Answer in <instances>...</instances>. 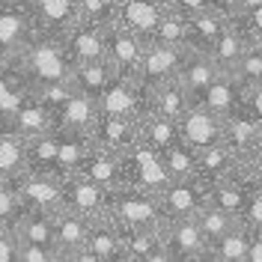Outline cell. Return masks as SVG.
<instances>
[{
  "label": "cell",
  "instance_id": "14",
  "mask_svg": "<svg viewBox=\"0 0 262 262\" xmlns=\"http://www.w3.org/2000/svg\"><path fill=\"white\" fill-rule=\"evenodd\" d=\"M93 146L107 149L114 155H125L131 146H137L143 137H140V119H125V116H96V125H93Z\"/></svg>",
  "mask_w": 262,
  "mask_h": 262
},
{
  "label": "cell",
  "instance_id": "47",
  "mask_svg": "<svg viewBox=\"0 0 262 262\" xmlns=\"http://www.w3.org/2000/svg\"><path fill=\"white\" fill-rule=\"evenodd\" d=\"M176 12L182 15H196V12H206V9H221V0H176V6H173ZM224 12V9H221ZM227 15V12H224Z\"/></svg>",
  "mask_w": 262,
  "mask_h": 262
},
{
  "label": "cell",
  "instance_id": "45",
  "mask_svg": "<svg viewBox=\"0 0 262 262\" xmlns=\"http://www.w3.org/2000/svg\"><path fill=\"white\" fill-rule=\"evenodd\" d=\"M18 262H60V253L51 250V247L18 242Z\"/></svg>",
  "mask_w": 262,
  "mask_h": 262
},
{
  "label": "cell",
  "instance_id": "46",
  "mask_svg": "<svg viewBox=\"0 0 262 262\" xmlns=\"http://www.w3.org/2000/svg\"><path fill=\"white\" fill-rule=\"evenodd\" d=\"M0 262H18V235H15V229L0 227Z\"/></svg>",
  "mask_w": 262,
  "mask_h": 262
},
{
  "label": "cell",
  "instance_id": "42",
  "mask_svg": "<svg viewBox=\"0 0 262 262\" xmlns=\"http://www.w3.org/2000/svg\"><path fill=\"white\" fill-rule=\"evenodd\" d=\"M116 3L119 0H78V15L98 27H107L111 21H116Z\"/></svg>",
  "mask_w": 262,
  "mask_h": 262
},
{
  "label": "cell",
  "instance_id": "32",
  "mask_svg": "<svg viewBox=\"0 0 262 262\" xmlns=\"http://www.w3.org/2000/svg\"><path fill=\"white\" fill-rule=\"evenodd\" d=\"M245 51H247V39L242 36V30L229 21L227 30L214 39V45H212L209 54H212V60L217 63L221 72H229V75H232V69H235V63L242 60V54H245Z\"/></svg>",
  "mask_w": 262,
  "mask_h": 262
},
{
  "label": "cell",
  "instance_id": "10",
  "mask_svg": "<svg viewBox=\"0 0 262 262\" xmlns=\"http://www.w3.org/2000/svg\"><path fill=\"white\" fill-rule=\"evenodd\" d=\"M96 104H98V114H104V116L143 119L149 114V96L137 86V81L119 78V75L111 81V86L101 93V98H98Z\"/></svg>",
  "mask_w": 262,
  "mask_h": 262
},
{
  "label": "cell",
  "instance_id": "39",
  "mask_svg": "<svg viewBox=\"0 0 262 262\" xmlns=\"http://www.w3.org/2000/svg\"><path fill=\"white\" fill-rule=\"evenodd\" d=\"M196 224H200V229H203V235H206V242H209V247L217 242V238H224L229 229L235 227L238 221L232 217V214H227L224 209H214V206H206L203 212L196 214Z\"/></svg>",
  "mask_w": 262,
  "mask_h": 262
},
{
  "label": "cell",
  "instance_id": "26",
  "mask_svg": "<svg viewBox=\"0 0 262 262\" xmlns=\"http://www.w3.org/2000/svg\"><path fill=\"white\" fill-rule=\"evenodd\" d=\"M191 104H194L191 93H188V90L182 86V81L176 78V81L164 83L161 90H155V93L149 96V114H161V116H167V119H176V122H179Z\"/></svg>",
  "mask_w": 262,
  "mask_h": 262
},
{
  "label": "cell",
  "instance_id": "38",
  "mask_svg": "<svg viewBox=\"0 0 262 262\" xmlns=\"http://www.w3.org/2000/svg\"><path fill=\"white\" fill-rule=\"evenodd\" d=\"M161 245H164L161 229H122V250L134 262H143L152 250H158Z\"/></svg>",
  "mask_w": 262,
  "mask_h": 262
},
{
  "label": "cell",
  "instance_id": "16",
  "mask_svg": "<svg viewBox=\"0 0 262 262\" xmlns=\"http://www.w3.org/2000/svg\"><path fill=\"white\" fill-rule=\"evenodd\" d=\"M33 39H36V30H33V18L27 12V6L21 0L0 6V48L12 57V54L30 48Z\"/></svg>",
  "mask_w": 262,
  "mask_h": 262
},
{
  "label": "cell",
  "instance_id": "22",
  "mask_svg": "<svg viewBox=\"0 0 262 262\" xmlns=\"http://www.w3.org/2000/svg\"><path fill=\"white\" fill-rule=\"evenodd\" d=\"M78 173L86 176L90 182L101 185V188H107V191H114V188L122 185V161H119V155L107 152V149H98V146H93L86 152V158L78 167Z\"/></svg>",
  "mask_w": 262,
  "mask_h": 262
},
{
  "label": "cell",
  "instance_id": "13",
  "mask_svg": "<svg viewBox=\"0 0 262 262\" xmlns=\"http://www.w3.org/2000/svg\"><path fill=\"white\" fill-rule=\"evenodd\" d=\"M161 235H164V247L173 253L176 262L196 259V256L209 253V242H206L203 229L196 224V217H173V221H164Z\"/></svg>",
  "mask_w": 262,
  "mask_h": 262
},
{
  "label": "cell",
  "instance_id": "55",
  "mask_svg": "<svg viewBox=\"0 0 262 262\" xmlns=\"http://www.w3.org/2000/svg\"><path fill=\"white\" fill-rule=\"evenodd\" d=\"M185 262H212V259H209V253H203V256H196V259H185Z\"/></svg>",
  "mask_w": 262,
  "mask_h": 262
},
{
  "label": "cell",
  "instance_id": "15",
  "mask_svg": "<svg viewBox=\"0 0 262 262\" xmlns=\"http://www.w3.org/2000/svg\"><path fill=\"white\" fill-rule=\"evenodd\" d=\"M164 15H167V6L161 0H119L116 3V21L134 36H140L146 45L152 42Z\"/></svg>",
  "mask_w": 262,
  "mask_h": 262
},
{
  "label": "cell",
  "instance_id": "36",
  "mask_svg": "<svg viewBox=\"0 0 262 262\" xmlns=\"http://www.w3.org/2000/svg\"><path fill=\"white\" fill-rule=\"evenodd\" d=\"M161 161L170 173V182H185V179H196V152L188 143H173L170 149L161 152Z\"/></svg>",
  "mask_w": 262,
  "mask_h": 262
},
{
  "label": "cell",
  "instance_id": "4",
  "mask_svg": "<svg viewBox=\"0 0 262 262\" xmlns=\"http://www.w3.org/2000/svg\"><path fill=\"white\" fill-rule=\"evenodd\" d=\"M188 54H191L188 48H176V45H158V42L146 45L143 60H140V72H137V86L146 96H152L164 83L176 81Z\"/></svg>",
  "mask_w": 262,
  "mask_h": 262
},
{
  "label": "cell",
  "instance_id": "56",
  "mask_svg": "<svg viewBox=\"0 0 262 262\" xmlns=\"http://www.w3.org/2000/svg\"><path fill=\"white\" fill-rule=\"evenodd\" d=\"M6 60H9V54H6V51H3V48H0V66H3V63H6Z\"/></svg>",
  "mask_w": 262,
  "mask_h": 262
},
{
  "label": "cell",
  "instance_id": "33",
  "mask_svg": "<svg viewBox=\"0 0 262 262\" xmlns=\"http://www.w3.org/2000/svg\"><path fill=\"white\" fill-rule=\"evenodd\" d=\"M247 250H250V229L238 221L224 238H217L209 247V259L212 262H247Z\"/></svg>",
  "mask_w": 262,
  "mask_h": 262
},
{
  "label": "cell",
  "instance_id": "24",
  "mask_svg": "<svg viewBox=\"0 0 262 262\" xmlns=\"http://www.w3.org/2000/svg\"><path fill=\"white\" fill-rule=\"evenodd\" d=\"M217 75H221V69H217V63L212 60L209 51H191L185 66H182V72H179V81L191 93V98H196Z\"/></svg>",
  "mask_w": 262,
  "mask_h": 262
},
{
  "label": "cell",
  "instance_id": "35",
  "mask_svg": "<svg viewBox=\"0 0 262 262\" xmlns=\"http://www.w3.org/2000/svg\"><path fill=\"white\" fill-rule=\"evenodd\" d=\"M57 140H60V164H63L66 176L78 173L86 152L93 149V134H86V131H57Z\"/></svg>",
  "mask_w": 262,
  "mask_h": 262
},
{
  "label": "cell",
  "instance_id": "48",
  "mask_svg": "<svg viewBox=\"0 0 262 262\" xmlns=\"http://www.w3.org/2000/svg\"><path fill=\"white\" fill-rule=\"evenodd\" d=\"M242 101H245V107L259 119V125H262V83L245 86V90H242Z\"/></svg>",
  "mask_w": 262,
  "mask_h": 262
},
{
  "label": "cell",
  "instance_id": "28",
  "mask_svg": "<svg viewBox=\"0 0 262 262\" xmlns=\"http://www.w3.org/2000/svg\"><path fill=\"white\" fill-rule=\"evenodd\" d=\"M232 170H238V158H235L224 143L196 152V179H200V182L212 185V182L229 176Z\"/></svg>",
  "mask_w": 262,
  "mask_h": 262
},
{
  "label": "cell",
  "instance_id": "50",
  "mask_svg": "<svg viewBox=\"0 0 262 262\" xmlns=\"http://www.w3.org/2000/svg\"><path fill=\"white\" fill-rule=\"evenodd\" d=\"M60 262H104V259H98V256L93 253V250H90V247H81V250L63 253V256H60Z\"/></svg>",
  "mask_w": 262,
  "mask_h": 262
},
{
  "label": "cell",
  "instance_id": "20",
  "mask_svg": "<svg viewBox=\"0 0 262 262\" xmlns=\"http://www.w3.org/2000/svg\"><path fill=\"white\" fill-rule=\"evenodd\" d=\"M3 128H12L15 134H21L24 140H30V137H39V134H45V131H54V116H51V111L42 104V98L33 93V96H27L21 101V107L9 116V122H6Z\"/></svg>",
  "mask_w": 262,
  "mask_h": 262
},
{
  "label": "cell",
  "instance_id": "52",
  "mask_svg": "<svg viewBox=\"0 0 262 262\" xmlns=\"http://www.w3.org/2000/svg\"><path fill=\"white\" fill-rule=\"evenodd\" d=\"M259 6H262V0H232V3H229V12L235 18V15L250 12V9H259ZM232 18H229V21H232Z\"/></svg>",
  "mask_w": 262,
  "mask_h": 262
},
{
  "label": "cell",
  "instance_id": "3",
  "mask_svg": "<svg viewBox=\"0 0 262 262\" xmlns=\"http://www.w3.org/2000/svg\"><path fill=\"white\" fill-rule=\"evenodd\" d=\"M111 217L122 229H161L164 227L158 196L146 194V191H134V188H114Z\"/></svg>",
  "mask_w": 262,
  "mask_h": 262
},
{
  "label": "cell",
  "instance_id": "7",
  "mask_svg": "<svg viewBox=\"0 0 262 262\" xmlns=\"http://www.w3.org/2000/svg\"><path fill=\"white\" fill-rule=\"evenodd\" d=\"M224 146L238 158V164L250 161L262 146V125L259 119L245 107V101L224 116Z\"/></svg>",
  "mask_w": 262,
  "mask_h": 262
},
{
  "label": "cell",
  "instance_id": "57",
  "mask_svg": "<svg viewBox=\"0 0 262 262\" xmlns=\"http://www.w3.org/2000/svg\"><path fill=\"white\" fill-rule=\"evenodd\" d=\"M164 6H167V9H173V6H176V0H161Z\"/></svg>",
  "mask_w": 262,
  "mask_h": 262
},
{
  "label": "cell",
  "instance_id": "18",
  "mask_svg": "<svg viewBox=\"0 0 262 262\" xmlns=\"http://www.w3.org/2000/svg\"><path fill=\"white\" fill-rule=\"evenodd\" d=\"M96 116H98L96 98H90L86 93L72 86L69 98H66L63 104L57 107V114H54V128L57 131H86L90 134L93 125H96Z\"/></svg>",
  "mask_w": 262,
  "mask_h": 262
},
{
  "label": "cell",
  "instance_id": "11",
  "mask_svg": "<svg viewBox=\"0 0 262 262\" xmlns=\"http://www.w3.org/2000/svg\"><path fill=\"white\" fill-rule=\"evenodd\" d=\"M161 203V214L164 221L173 217H196L209 206V185L200 179H185V182H170L158 194Z\"/></svg>",
  "mask_w": 262,
  "mask_h": 262
},
{
  "label": "cell",
  "instance_id": "40",
  "mask_svg": "<svg viewBox=\"0 0 262 262\" xmlns=\"http://www.w3.org/2000/svg\"><path fill=\"white\" fill-rule=\"evenodd\" d=\"M232 78L242 83V90L262 83V45H247V51L242 54V60L232 69Z\"/></svg>",
  "mask_w": 262,
  "mask_h": 262
},
{
  "label": "cell",
  "instance_id": "9",
  "mask_svg": "<svg viewBox=\"0 0 262 262\" xmlns=\"http://www.w3.org/2000/svg\"><path fill=\"white\" fill-rule=\"evenodd\" d=\"M63 191H66V209L83 214L90 221L111 217V196H114V191H107V188H101L96 182H90L81 173L66 176Z\"/></svg>",
  "mask_w": 262,
  "mask_h": 262
},
{
  "label": "cell",
  "instance_id": "12",
  "mask_svg": "<svg viewBox=\"0 0 262 262\" xmlns=\"http://www.w3.org/2000/svg\"><path fill=\"white\" fill-rule=\"evenodd\" d=\"M179 137L182 143H188L194 152L217 146V143H224V116L212 114L209 107L194 101L179 119Z\"/></svg>",
  "mask_w": 262,
  "mask_h": 262
},
{
  "label": "cell",
  "instance_id": "17",
  "mask_svg": "<svg viewBox=\"0 0 262 262\" xmlns=\"http://www.w3.org/2000/svg\"><path fill=\"white\" fill-rule=\"evenodd\" d=\"M24 173L51 176V179H66V170H63V164H60V140H57V128L27 140V170H24Z\"/></svg>",
  "mask_w": 262,
  "mask_h": 262
},
{
  "label": "cell",
  "instance_id": "30",
  "mask_svg": "<svg viewBox=\"0 0 262 262\" xmlns=\"http://www.w3.org/2000/svg\"><path fill=\"white\" fill-rule=\"evenodd\" d=\"M27 170V140L0 125V179H15Z\"/></svg>",
  "mask_w": 262,
  "mask_h": 262
},
{
  "label": "cell",
  "instance_id": "6",
  "mask_svg": "<svg viewBox=\"0 0 262 262\" xmlns=\"http://www.w3.org/2000/svg\"><path fill=\"white\" fill-rule=\"evenodd\" d=\"M143 51H146V42L140 36H134L131 30H125L119 21H111L104 27V60L114 66V72L119 78L137 81Z\"/></svg>",
  "mask_w": 262,
  "mask_h": 262
},
{
  "label": "cell",
  "instance_id": "34",
  "mask_svg": "<svg viewBox=\"0 0 262 262\" xmlns=\"http://www.w3.org/2000/svg\"><path fill=\"white\" fill-rule=\"evenodd\" d=\"M140 137H143V143H149L152 149H170L173 143H179V122L176 119H167L161 114H146L140 119Z\"/></svg>",
  "mask_w": 262,
  "mask_h": 262
},
{
  "label": "cell",
  "instance_id": "37",
  "mask_svg": "<svg viewBox=\"0 0 262 262\" xmlns=\"http://www.w3.org/2000/svg\"><path fill=\"white\" fill-rule=\"evenodd\" d=\"M152 42L158 45H176V48H188L191 45V27H188V18L176 12V9H167V15L161 18L158 30L152 36ZM149 42V45H152ZM191 51V48H188Z\"/></svg>",
  "mask_w": 262,
  "mask_h": 262
},
{
  "label": "cell",
  "instance_id": "53",
  "mask_svg": "<svg viewBox=\"0 0 262 262\" xmlns=\"http://www.w3.org/2000/svg\"><path fill=\"white\" fill-rule=\"evenodd\" d=\"M143 262H176V259H173V253H170V250H167V247L161 245L158 250H152V253H149V256H146Z\"/></svg>",
  "mask_w": 262,
  "mask_h": 262
},
{
  "label": "cell",
  "instance_id": "27",
  "mask_svg": "<svg viewBox=\"0 0 262 262\" xmlns=\"http://www.w3.org/2000/svg\"><path fill=\"white\" fill-rule=\"evenodd\" d=\"M116 78L114 66L107 60H96V63H78L72 72V86L86 93L90 98H101V93L111 86V81Z\"/></svg>",
  "mask_w": 262,
  "mask_h": 262
},
{
  "label": "cell",
  "instance_id": "8",
  "mask_svg": "<svg viewBox=\"0 0 262 262\" xmlns=\"http://www.w3.org/2000/svg\"><path fill=\"white\" fill-rule=\"evenodd\" d=\"M15 185L18 196L24 203L27 212H48L57 214L66 209V191L63 179H51V176H36V173H21L15 179H9Z\"/></svg>",
  "mask_w": 262,
  "mask_h": 262
},
{
  "label": "cell",
  "instance_id": "1",
  "mask_svg": "<svg viewBox=\"0 0 262 262\" xmlns=\"http://www.w3.org/2000/svg\"><path fill=\"white\" fill-rule=\"evenodd\" d=\"M21 63H24V72H27L33 93L48 90V86H60V83H72L75 60L69 57L63 42L33 39L30 48L21 51Z\"/></svg>",
  "mask_w": 262,
  "mask_h": 262
},
{
  "label": "cell",
  "instance_id": "29",
  "mask_svg": "<svg viewBox=\"0 0 262 262\" xmlns=\"http://www.w3.org/2000/svg\"><path fill=\"white\" fill-rule=\"evenodd\" d=\"M86 247L96 253L98 259L111 262L122 253V227L116 224L114 217H101V221H93L90 227V238H86Z\"/></svg>",
  "mask_w": 262,
  "mask_h": 262
},
{
  "label": "cell",
  "instance_id": "19",
  "mask_svg": "<svg viewBox=\"0 0 262 262\" xmlns=\"http://www.w3.org/2000/svg\"><path fill=\"white\" fill-rule=\"evenodd\" d=\"M69 57L78 63H96V60H104V27H98L93 21H78L72 30L66 33L63 39Z\"/></svg>",
  "mask_w": 262,
  "mask_h": 262
},
{
  "label": "cell",
  "instance_id": "58",
  "mask_svg": "<svg viewBox=\"0 0 262 262\" xmlns=\"http://www.w3.org/2000/svg\"><path fill=\"white\" fill-rule=\"evenodd\" d=\"M9 3H18V0H0V6H9Z\"/></svg>",
  "mask_w": 262,
  "mask_h": 262
},
{
  "label": "cell",
  "instance_id": "41",
  "mask_svg": "<svg viewBox=\"0 0 262 262\" xmlns=\"http://www.w3.org/2000/svg\"><path fill=\"white\" fill-rule=\"evenodd\" d=\"M24 203H21V196H18L15 185L9 179H0V227L6 229H15L18 221L24 217Z\"/></svg>",
  "mask_w": 262,
  "mask_h": 262
},
{
  "label": "cell",
  "instance_id": "51",
  "mask_svg": "<svg viewBox=\"0 0 262 262\" xmlns=\"http://www.w3.org/2000/svg\"><path fill=\"white\" fill-rule=\"evenodd\" d=\"M247 262H262V229H250V250Z\"/></svg>",
  "mask_w": 262,
  "mask_h": 262
},
{
  "label": "cell",
  "instance_id": "43",
  "mask_svg": "<svg viewBox=\"0 0 262 262\" xmlns=\"http://www.w3.org/2000/svg\"><path fill=\"white\" fill-rule=\"evenodd\" d=\"M232 24L242 30V36L247 39V45H262V6L259 9H250L245 15H235Z\"/></svg>",
  "mask_w": 262,
  "mask_h": 262
},
{
  "label": "cell",
  "instance_id": "5",
  "mask_svg": "<svg viewBox=\"0 0 262 262\" xmlns=\"http://www.w3.org/2000/svg\"><path fill=\"white\" fill-rule=\"evenodd\" d=\"M33 18L36 39H54L63 42L66 33L72 30L81 15H78V0H21Z\"/></svg>",
  "mask_w": 262,
  "mask_h": 262
},
{
  "label": "cell",
  "instance_id": "2",
  "mask_svg": "<svg viewBox=\"0 0 262 262\" xmlns=\"http://www.w3.org/2000/svg\"><path fill=\"white\" fill-rule=\"evenodd\" d=\"M122 161V185L119 188H134V191H146V194H161L170 185V173L161 161V152L152 149L149 143L131 146L125 155H119Z\"/></svg>",
  "mask_w": 262,
  "mask_h": 262
},
{
  "label": "cell",
  "instance_id": "21",
  "mask_svg": "<svg viewBox=\"0 0 262 262\" xmlns=\"http://www.w3.org/2000/svg\"><path fill=\"white\" fill-rule=\"evenodd\" d=\"M194 101L203 104V107H209V111L217 114V116H227L242 104V83L235 81L229 72H221V75H217Z\"/></svg>",
  "mask_w": 262,
  "mask_h": 262
},
{
  "label": "cell",
  "instance_id": "31",
  "mask_svg": "<svg viewBox=\"0 0 262 262\" xmlns=\"http://www.w3.org/2000/svg\"><path fill=\"white\" fill-rule=\"evenodd\" d=\"M18 242L57 250V232H54V214L48 212H24V217L15 227Z\"/></svg>",
  "mask_w": 262,
  "mask_h": 262
},
{
  "label": "cell",
  "instance_id": "44",
  "mask_svg": "<svg viewBox=\"0 0 262 262\" xmlns=\"http://www.w3.org/2000/svg\"><path fill=\"white\" fill-rule=\"evenodd\" d=\"M247 229H262V191L250 185L245 200V209H242V217H238Z\"/></svg>",
  "mask_w": 262,
  "mask_h": 262
},
{
  "label": "cell",
  "instance_id": "23",
  "mask_svg": "<svg viewBox=\"0 0 262 262\" xmlns=\"http://www.w3.org/2000/svg\"><path fill=\"white\" fill-rule=\"evenodd\" d=\"M90 227L93 221L83 217V214L72 212V209H63V212L54 214V232H57V253H72V250H81L86 247V238H90Z\"/></svg>",
  "mask_w": 262,
  "mask_h": 262
},
{
  "label": "cell",
  "instance_id": "49",
  "mask_svg": "<svg viewBox=\"0 0 262 262\" xmlns=\"http://www.w3.org/2000/svg\"><path fill=\"white\" fill-rule=\"evenodd\" d=\"M242 167V173H245V179L253 185V188H259L262 191V158L259 155H253L250 161H245V164H238Z\"/></svg>",
  "mask_w": 262,
  "mask_h": 262
},
{
  "label": "cell",
  "instance_id": "25",
  "mask_svg": "<svg viewBox=\"0 0 262 262\" xmlns=\"http://www.w3.org/2000/svg\"><path fill=\"white\" fill-rule=\"evenodd\" d=\"M188 18V27H191V51H212L214 39L227 30L229 15H224L221 9H206V12H196V15H185Z\"/></svg>",
  "mask_w": 262,
  "mask_h": 262
},
{
  "label": "cell",
  "instance_id": "54",
  "mask_svg": "<svg viewBox=\"0 0 262 262\" xmlns=\"http://www.w3.org/2000/svg\"><path fill=\"white\" fill-rule=\"evenodd\" d=\"M111 262H134V259H131L128 253H125V250H122V253H119V256H116V259H111Z\"/></svg>",
  "mask_w": 262,
  "mask_h": 262
}]
</instances>
